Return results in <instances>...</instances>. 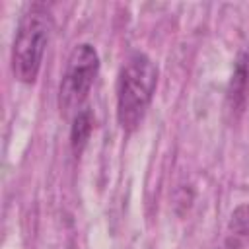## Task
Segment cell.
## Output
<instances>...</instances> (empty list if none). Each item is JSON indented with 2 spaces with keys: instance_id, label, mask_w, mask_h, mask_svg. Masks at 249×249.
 Here are the masks:
<instances>
[{
  "instance_id": "obj_1",
  "label": "cell",
  "mask_w": 249,
  "mask_h": 249,
  "mask_svg": "<svg viewBox=\"0 0 249 249\" xmlns=\"http://www.w3.org/2000/svg\"><path fill=\"white\" fill-rule=\"evenodd\" d=\"M158 84V68L144 54H130L117 78V121L124 132H134L146 117Z\"/></svg>"
},
{
  "instance_id": "obj_2",
  "label": "cell",
  "mask_w": 249,
  "mask_h": 249,
  "mask_svg": "<svg viewBox=\"0 0 249 249\" xmlns=\"http://www.w3.org/2000/svg\"><path fill=\"white\" fill-rule=\"evenodd\" d=\"M53 31V16L45 4H31L18 25L12 47V72L21 84H33L39 76L43 56Z\"/></svg>"
},
{
  "instance_id": "obj_3",
  "label": "cell",
  "mask_w": 249,
  "mask_h": 249,
  "mask_svg": "<svg viewBox=\"0 0 249 249\" xmlns=\"http://www.w3.org/2000/svg\"><path fill=\"white\" fill-rule=\"evenodd\" d=\"M99 72V56L97 51L89 43H82L74 47L68 56L66 70L58 88V109L62 115L82 111L84 101L89 95V89Z\"/></svg>"
},
{
  "instance_id": "obj_4",
  "label": "cell",
  "mask_w": 249,
  "mask_h": 249,
  "mask_svg": "<svg viewBox=\"0 0 249 249\" xmlns=\"http://www.w3.org/2000/svg\"><path fill=\"white\" fill-rule=\"evenodd\" d=\"M247 99H249V47L237 53L226 91V105L233 119H237L243 113Z\"/></svg>"
},
{
  "instance_id": "obj_5",
  "label": "cell",
  "mask_w": 249,
  "mask_h": 249,
  "mask_svg": "<svg viewBox=\"0 0 249 249\" xmlns=\"http://www.w3.org/2000/svg\"><path fill=\"white\" fill-rule=\"evenodd\" d=\"M91 128H93L91 111L89 109L78 111L74 115V123H72V128H70V144H72V150H74L76 156L84 150V146H86V142L91 134Z\"/></svg>"
},
{
  "instance_id": "obj_6",
  "label": "cell",
  "mask_w": 249,
  "mask_h": 249,
  "mask_svg": "<svg viewBox=\"0 0 249 249\" xmlns=\"http://www.w3.org/2000/svg\"><path fill=\"white\" fill-rule=\"evenodd\" d=\"M230 228L235 235H249V204L245 206H239L233 214H231V222H230Z\"/></svg>"
},
{
  "instance_id": "obj_7",
  "label": "cell",
  "mask_w": 249,
  "mask_h": 249,
  "mask_svg": "<svg viewBox=\"0 0 249 249\" xmlns=\"http://www.w3.org/2000/svg\"><path fill=\"white\" fill-rule=\"evenodd\" d=\"M222 249H237V243L230 239V241H226V243H224V247H222Z\"/></svg>"
}]
</instances>
